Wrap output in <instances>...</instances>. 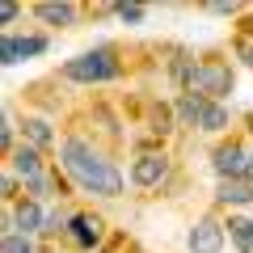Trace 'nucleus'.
Instances as JSON below:
<instances>
[{
    "label": "nucleus",
    "instance_id": "obj_16",
    "mask_svg": "<svg viewBox=\"0 0 253 253\" xmlns=\"http://www.w3.org/2000/svg\"><path fill=\"white\" fill-rule=\"evenodd\" d=\"M0 253H34V245L26 241V232H4V245Z\"/></svg>",
    "mask_w": 253,
    "mask_h": 253
},
{
    "label": "nucleus",
    "instance_id": "obj_11",
    "mask_svg": "<svg viewBox=\"0 0 253 253\" xmlns=\"http://www.w3.org/2000/svg\"><path fill=\"white\" fill-rule=\"evenodd\" d=\"M249 199H253V186H249V181H241V177H228V181H219V203L245 207Z\"/></svg>",
    "mask_w": 253,
    "mask_h": 253
},
{
    "label": "nucleus",
    "instance_id": "obj_5",
    "mask_svg": "<svg viewBox=\"0 0 253 253\" xmlns=\"http://www.w3.org/2000/svg\"><path fill=\"white\" fill-rule=\"evenodd\" d=\"M219 245H224V228L215 219H199L194 232H190V249L194 253H219Z\"/></svg>",
    "mask_w": 253,
    "mask_h": 253
},
{
    "label": "nucleus",
    "instance_id": "obj_12",
    "mask_svg": "<svg viewBox=\"0 0 253 253\" xmlns=\"http://www.w3.org/2000/svg\"><path fill=\"white\" fill-rule=\"evenodd\" d=\"M38 17H42V21H51V26H72V21H76V9H72V4H38Z\"/></svg>",
    "mask_w": 253,
    "mask_h": 253
},
{
    "label": "nucleus",
    "instance_id": "obj_19",
    "mask_svg": "<svg viewBox=\"0 0 253 253\" xmlns=\"http://www.w3.org/2000/svg\"><path fill=\"white\" fill-rule=\"evenodd\" d=\"M55 228H63V215H55V211H51V215H46V224H42V232H55Z\"/></svg>",
    "mask_w": 253,
    "mask_h": 253
},
{
    "label": "nucleus",
    "instance_id": "obj_8",
    "mask_svg": "<svg viewBox=\"0 0 253 253\" xmlns=\"http://www.w3.org/2000/svg\"><path fill=\"white\" fill-rule=\"evenodd\" d=\"M72 241L81 245V249H93V245L101 241V219L97 215H76L72 219Z\"/></svg>",
    "mask_w": 253,
    "mask_h": 253
},
{
    "label": "nucleus",
    "instance_id": "obj_13",
    "mask_svg": "<svg viewBox=\"0 0 253 253\" xmlns=\"http://www.w3.org/2000/svg\"><path fill=\"white\" fill-rule=\"evenodd\" d=\"M228 232H232V241H236L241 253H253V224L249 219H228Z\"/></svg>",
    "mask_w": 253,
    "mask_h": 253
},
{
    "label": "nucleus",
    "instance_id": "obj_9",
    "mask_svg": "<svg viewBox=\"0 0 253 253\" xmlns=\"http://www.w3.org/2000/svg\"><path fill=\"white\" fill-rule=\"evenodd\" d=\"M13 169L26 181H42V161H38L34 148H17V152H13Z\"/></svg>",
    "mask_w": 253,
    "mask_h": 253
},
{
    "label": "nucleus",
    "instance_id": "obj_22",
    "mask_svg": "<svg viewBox=\"0 0 253 253\" xmlns=\"http://www.w3.org/2000/svg\"><path fill=\"white\" fill-rule=\"evenodd\" d=\"M249 131H253V118H249Z\"/></svg>",
    "mask_w": 253,
    "mask_h": 253
},
{
    "label": "nucleus",
    "instance_id": "obj_21",
    "mask_svg": "<svg viewBox=\"0 0 253 253\" xmlns=\"http://www.w3.org/2000/svg\"><path fill=\"white\" fill-rule=\"evenodd\" d=\"M0 17H4V26H9V21H17V4H4V9H0Z\"/></svg>",
    "mask_w": 253,
    "mask_h": 253
},
{
    "label": "nucleus",
    "instance_id": "obj_15",
    "mask_svg": "<svg viewBox=\"0 0 253 253\" xmlns=\"http://www.w3.org/2000/svg\"><path fill=\"white\" fill-rule=\"evenodd\" d=\"M17 224L26 228V232H34L38 224H46V219H42V211H38V203H21V207H17Z\"/></svg>",
    "mask_w": 253,
    "mask_h": 253
},
{
    "label": "nucleus",
    "instance_id": "obj_1",
    "mask_svg": "<svg viewBox=\"0 0 253 253\" xmlns=\"http://www.w3.org/2000/svg\"><path fill=\"white\" fill-rule=\"evenodd\" d=\"M63 156V169H68V177L76 181L81 190H89V194H101V199H114V194H123V173L114 169V165L106 161V156H97L84 139H68V144L59 148Z\"/></svg>",
    "mask_w": 253,
    "mask_h": 253
},
{
    "label": "nucleus",
    "instance_id": "obj_18",
    "mask_svg": "<svg viewBox=\"0 0 253 253\" xmlns=\"http://www.w3.org/2000/svg\"><path fill=\"white\" fill-rule=\"evenodd\" d=\"M118 17H123V21H139L144 9H139V4H118Z\"/></svg>",
    "mask_w": 253,
    "mask_h": 253
},
{
    "label": "nucleus",
    "instance_id": "obj_6",
    "mask_svg": "<svg viewBox=\"0 0 253 253\" xmlns=\"http://www.w3.org/2000/svg\"><path fill=\"white\" fill-rule=\"evenodd\" d=\"M165 173H169V161H165V156H139V161L131 165V177H135L139 186H161Z\"/></svg>",
    "mask_w": 253,
    "mask_h": 253
},
{
    "label": "nucleus",
    "instance_id": "obj_7",
    "mask_svg": "<svg viewBox=\"0 0 253 253\" xmlns=\"http://www.w3.org/2000/svg\"><path fill=\"white\" fill-rule=\"evenodd\" d=\"M46 51V38H4L0 42V59L4 63H17L26 55H42Z\"/></svg>",
    "mask_w": 253,
    "mask_h": 253
},
{
    "label": "nucleus",
    "instance_id": "obj_10",
    "mask_svg": "<svg viewBox=\"0 0 253 253\" xmlns=\"http://www.w3.org/2000/svg\"><path fill=\"white\" fill-rule=\"evenodd\" d=\"M207 106H211L207 97H199V93H186V97L177 101V114H181V123H186V126H199L203 114H207Z\"/></svg>",
    "mask_w": 253,
    "mask_h": 253
},
{
    "label": "nucleus",
    "instance_id": "obj_20",
    "mask_svg": "<svg viewBox=\"0 0 253 253\" xmlns=\"http://www.w3.org/2000/svg\"><path fill=\"white\" fill-rule=\"evenodd\" d=\"M236 51H241V55H245V63H249V68H253V42H249V38H245V42L236 46Z\"/></svg>",
    "mask_w": 253,
    "mask_h": 253
},
{
    "label": "nucleus",
    "instance_id": "obj_17",
    "mask_svg": "<svg viewBox=\"0 0 253 253\" xmlns=\"http://www.w3.org/2000/svg\"><path fill=\"white\" fill-rule=\"evenodd\" d=\"M26 131H30V139H34V144H51V131H46V123H42V118H30V123H26Z\"/></svg>",
    "mask_w": 253,
    "mask_h": 253
},
{
    "label": "nucleus",
    "instance_id": "obj_2",
    "mask_svg": "<svg viewBox=\"0 0 253 253\" xmlns=\"http://www.w3.org/2000/svg\"><path fill=\"white\" fill-rule=\"evenodd\" d=\"M63 76L68 81H81V84H93V81H114L118 76V59L110 46H97V51H84L76 59L63 63Z\"/></svg>",
    "mask_w": 253,
    "mask_h": 253
},
{
    "label": "nucleus",
    "instance_id": "obj_3",
    "mask_svg": "<svg viewBox=\"0 0 253 253\" xmlns=\"http://www.w3.org/2000/svg\"><path fill=\"white\" fill-rule=\"evenodd\" d=\"M228 89H232V72H228L224 63H215V59L199 63V68L190 72V81H186V93H199V97H224Z\"/></svg>",
    "mask_w": 253,
    "mask_h": 253
},
{
    "label": "nucleus",
    "instance_id": "obj_4",
    "mask_svg": "<svg viewBox=\"0 0 253 253\" xmlns=\"http://www.w3.org/2000/svg\"><path fill=\"white\" fill-rule=\"evenodd\" d=\"M215 173L219 177H241L253 186V152H245L241 144H228V148H215Z\"/></svg>",
    "mask_w": 253,
    "mask_h": 253
},
{
    "label": "nucleus",
    "instance_id": "obj_14",
    "mask_svg": "<svg viewBox=\"0 0 253 253\" xmlns=\"http://www.w3.org/2000/svg\"><path fill=\"white\" fill-rule=\"evenodd\" d=\"M224 126H228V110L211 101L207 114H203V123H199V131H224Z\"/></svg>",
    "mask_w": 253,
    "mask_h": 253
}]
</instances>
